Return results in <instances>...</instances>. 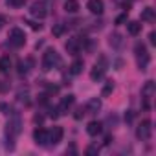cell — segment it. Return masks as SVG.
I'll return each mask as SVG.
<instances>
[{"label":"cell","instance_id":"1","mask_svg":"<svg viewBox=\"0 0 156 156\" xmlns=\"http://www.w3.org/2000/svg\"><path fill=\"white\" fill-rule=\"evenodd\" d=\"M20 127H22V119H20L19 114L13 112L11 118H9V121H8V125H6V140H8L6 147H8L9 151L15 149V140H17V136L20 134Z\"/></svg>","mask_w":156,"mask_h":156},{"label":"cell","instance_id":"2","mask_svg":"<svg viewBox=\"0 0 156 156\" xmlns=\"http://www.w3.org/2000/svg\"><path fill=\"white\" fill-rule=\"evenodd\" d=\"M134 53H136V61H138L140 70H147L151 57H149V53H147L145 44H143V42H136V46H134Z\"/></svg>","mask_w":156,"mask_h":156},{"label":"cell","instance_id":"3","mask_svg":"<svg viewBox=\"0 0 156 156\" xmlns=\"http://www.w3.org/2000/svg\"><path fill=\"white\" fill-rule=\"evenodd\" d=\"M59 62H61V57H59V53H57L55 50H46V51H44V55H42V70L50 72V70H53Z\"/></svg>","mask_w":156,"mask_h":156},{"label":"cell","instance_id":"4","mask_svg":"<svg viewBox=\"0 0 156 156\" xmlns=\"http://www.w3.org/2000/svg\"><path fill=\"white\" fill-rule=\"evenodd\" d=\"M107 66H108V62H107V59L101 55V57L96 61V64H94V68H92V72H90V79H92V81L103 79V75L107 73Z\"/></svg>","mask_w":156,"mask_h":156},{"label":"cell","instance_id":"5","mask_svg":"<svg viewBox=\"0 0 156 156\" xmlns=\"http://www.w3.org/2000/svg\"><path fill=\"white\" fill-rule=\"evenodd\" d=\"M151 136H152V123H151V119H143L136 129V138L141 141H149Z\"/></svg>","mask_w":156,"mask_h":156},{"label":"cell","instance_id":"6","mask_svg":"<svg viewBox=\"0 0 156 156\" xmlns=\"http://www.w3.org/2000/svg\"><path fill=\"white\" fill-rule=\"evenodd\" d=\"M9 44L11 48H22L26 44V33L20 28H13L9 31Z\"/></svg>","mask_w":156,"mask_h":156},{"label":"cell","instance_id":"7","mask_svg":"<svg viewBox=\"0 0 156 156\" xmlns=\"http://www.w3.org/2000/svg\"><path fill=\"white\" fill-rule=\"evenodd\" d=\"M30 13H31V17L42 20V19L48 17V6H46L44 2H33V4L30 6Z\"/></svg>","mask_w":156,"mask_h":156},{"label":"cell","instance_id":"8","mask_svg":"<svg viewBox=\"0 0 156 156\" xmlns=\"http://www.w3.org/2000/svg\"><path fill=\"white\" fill-rule=\"evenodd\" d=\"M154 83L152 81H147L145 85H143V88H141V99H143V108L145 110H149L151 108V105H149V101H151V98L154 96Z\"/></svg>","mask_w":156,"mask_h":156},{"label":"cell","instance_id":"9","mask_svg":"<svg viewBox=\"0 0 156 156\" xmlns=\"http://www.w3.org/2000/svg\"><path fill=\"white\" fill-rule=\"evenodd\" d=\"M81 46H83L81 37H72V39H68V42H66V51H68L70 55H77V53H79V50H81Z\"/></svg>","mask_w":156,"mask_h":156},{"label":"cell","instance_id":"10","mask_svg":"<svg viewBox=\"0 0 156 156\" xmlns=\"http://www.w3.org/2000/svg\"><path fill=\"white\" fill-rule=\"evenodd\" d=\"M62 127H53L50 132H48V145H57L62 141Z\"/></svg>","mask_w":156,"mask_h":156},{"label":"cell","instance_id":"11","mask_svg":"<svg viewBox=\"0 0 156 156\" xmlns=\"http://www.w3.org/2000/svg\"><path fill=\"white\" fill-rule=\"evenodd\" d=\"M101 110V99L99 98H92L88 99V103L85 105V112L87 114H98Z\"/></svg>","mask_w":156,"mask_h":156},{"label":"cell","instance_id":"12","mask_svg":"<svg viewBox=\"0 0 156 156\" xmlns=\"http://www.w3.org/2000/svg\"><path fill=\"white\" fill-rule=\"evenodd\" d=\"M87 8L92 15H101L103 9H105V4H103V0H88Z\"/></svg>","mask_w":156,"mask_h":156},{"label":"cell","instance_id":"13","mask_svg":"<svg viewBox=\"0 0 156 156\" xmlns=\"http://www.w3.org/2000/svg\"><path fill=\"white\" fill-rule=\"evenodd\" d=\"M33 140L37 145H48V130L46 129H35Z\"/></svg>","mask_w":156,"mask_h":156},{"label":"cell","instance_id":"14","mask_svg":"<svg viewBox=\"0 0 156 156\" xmlns=\"http://www.w3.org/2000/svg\"><path fill=\"white\" fill-rule=\"evenodd\" d=\"M73 103H75V96H64L62 99H61V105H59V110H61V114H64V112H68L72 107H73Z\"/></svg>","mask_w":156,"mask_h":156},{"label":"cell","instance_id":"15","mask_svg":"<svg viewBox=\"0 0 156 156\" xmlns=\"http://www.w3.org/2000/svg\"><path fill=\"white\" fill-rule=\"evenodd\" d=\"M87 132H88V136H99L101 132H103V123L101 121H90L88 125H87Z\"/></svg>","mask_w":156,"mask_h":156},{"label":"cell","instance_id":"16","mask_svg":"<svg viewBox=\"0 0 156 156\" xmlns=\"http://www.w3.org/2000/svg\"><path fill=\"white\" fill-rule=\"evenodd\" d=\"M9 70H11V59H9V55H2L0 57V72L8 73Z\"/></svg>","mask_w":156,"mask_h":156},{"label":"cell","instance_id":"17","mask_svg":"<svg viewBox=\"0 0 156 156\" xmlns=\"http://www.w3.org/2000/svg\"><path fill=\"white\" fill-rule=\"evenodd\" d=\"M64 11L66 13H77L79 11V2H77V0H66L64 2Z\"/></svg>","mask_w":156,"mask_h":156},{"label":"cell","instance_id":"18","mask_svg":"<svg viewBox=\"0 0 156 156\" xmlns=\"http://www.w3.org/2000/svg\"><path fill=\"white\" fill-rule=\"evenodd\" d=\"M83 72V61L81 59H75L72 64H70V73L72 75H79Z\"/></svg>","mask_w":156,"mask_h":156},{"label":"cell","instance_id":"19","mask_svg":"<svg viewBox=\"0 0 156 156\" xmlns=\"http://www.w3.org/2000/svg\"><path fill=\"white\" fill-rule=\"evenodd\" d=\"M127 31H129L130 35H134V37H136V35L141 31V24H140L138 20H130V22L127 24Z\"/></svg>","mask_w":156,"mask_h":156},{"label":"cell","instance_id":"20","mask_svg":"<svg viewBox=\"0 0 156 156\" xmlns=\"http://www.w3.org/2000/svg\"><path fill=\"white\" fill-rule=\"evenodd\" d=\"M31 64H33V61H31V59H26V61H19V73H20V75L28 73Z\"/></svg>","mask_w":156,"mask_h":156},{"label":"cell","instance_id":"21","mask_svg":"<svg viewBox=\"0 0 156 156\" xmlns=\"http://www.w3.org/2000/svg\"><path fill=\"white\" fill-rule=\"evenodd\" d=\"M141 20L152 22V20H154V9H152V8H145V9L141 11Z\"/></svg>","mask_w":156,"mask_h":156},{"label":"cell","instance_id":"22","mask_svg":"<svg viewBox=\"0 0 156 156\" xmlns=\"http://www.w3.org/2000/svg\"><path fill=\"white\" fill-rule=\"evenodd\" d=\"M121 44H123L121 35H119V33H112V35H110V46H112V48H121Z\"/></svg>","mask_w":156,"mask_h":156},{"label":"cell","instance_id":"23","mask_svg":"<svg viewBox=\"0 0 156 156\" xmlns=\"http://www.w3.org/2000/svg\"><path fill=\"white\" fill-rule=\"evenodd\" d=\"M112 90H114V83H112V81H107V83H105V87H103V90H101V96H103V98H107V96H110V94H112Z\"/></svg>","mask_w":156,"mask_h":156},{"label":"cell","instance_id":"24","mask_svg":"<svg viewBox=\"0 0 156 156\" xmlns=\"http://www.w3.org/2000/svg\"><path fill=\"white\" fill-rule=\"evenodd\" d=\"M51 33H53L55 37H61V35L64 33V24H55L53 30H51Z\"/></svg>","mask_w":156,"mask_h":156},{"label":"cell","instance_id":"25","mask_svg":"<svg viewBox=\"0 0 156 156\" xmlns=\"http://www.w3.org/2000/svg\"><path fill=\"white\" fill-rule=\"evenodd\" d=\"M85 114H87V112H85V107H77V108H75V114H73V118H75V119H81Z\"/></svg>","mask_w":156,"mask_h":156},{"label":"cell","instance_id":"26","mask_svg":"<svg viewBox=\"0 0 156 156\" xmlns=\"http://www.w3.org/2000/svg\"><path fill=\"white\" fill-rule=\"evenodd\" d=\"M6 2H8L9 6H13V8H20V6L26 4V0H6Z\"/></svg>","mask_w":156,"mask_h":156},{"label":"cell","instance_id":"27","mask_svg":"<svg viewBox=\"0 0 156 156\" xmlns=\"http://www.w3.org/2000/svg\"><path fill=\"white\" fill-rule=\"evenodd\" d=\"M8 90H9V83H8V81H0V92L4 94V92H8Z\"/></svg>","mask_w":156,"mask_h":156},{"label":"cell","instance_id":"28","mask_svg":"<svg viewBox=\"0 0 156 156\" xmlns=\"http://www.w3.org/2000/svg\"><path fill=\"white\" fill-rule=\"evenodd\" d=\"M0 110H4V114H13L11 112V107L6 105V103H0Z\"/></svg>","mask_w":156,"mask_h":156},{"label":"cell","instance_id":"29","mask_svg":"<svg viewBox=\"0 0 156 156\" xmlns=\"http://www.w3.org/2000/svg\"><path fill=\"white\" fill-rule=\"evenodd\" d=\"M98 152H99V149H98V147H94V145L87 149V154H88V156H94V154H98Z\"/></svg>","mask_w":156,"mask_h":156},{"label":"cell","instance_id":"30","mask_svg":"<svg viewBox=\"0 0 156 156\" xmlns=\"http://www.w3.org/2000/svg\"><path fill=\"white\" fill-rule=\"evenodd\" d=\"M59 92V87L55 85H48V94H57Z\"/></svg>","mask_w":156,"mask_h":156},{"label":"cell","instance_id":"31","mask_svg":"<svg viewBox=\"0 0 156 156\" xmlns=\"http://www.w3.org/2000/svg\"><path fill=\"white\" fill-rule=\"evenodd\" d=\"M132 119H134V114H132V110H127V112H125V121H129V123H130Z\"/></svg>","mask_w":156,"mask_h":156},{"label":"cell","instance_id":"32","mask_svg":"<svg viewBox=\"0 0 156 156\" xmlns=\"http://www.w3.org/2000/svg\"><path fill=\"white\" fill-rule=\"evenodd\" d=\"M127 20V13H123V15H119L118 19H116V24H123Z\"/></svg>","mask_w":156,"mask_h":156},{"label":"cell","instance_id":"33","mask_svg":"<svg viewBox=\"0 0 156 156\" xmlns=\"http://www.w3.org/2000/svg\"><path fill=\"white\" fill-rule=\"evenodd\" d=\"M149 39H151V44H156V33H154V31H151Z\"/></svg>","mask_w":156,"mask_h":156},{"label":"cell","instance_id":"34","mask_svg":"<svg viewBox=\"0 0 156 156\" xmlns=\"http://www.w3.org/2000/svg\"><path fill=\"white\" fill-rule=\"evenodd\" d=\"M30 26H31L33 30H41V28H42V26H41V24H37V22H30Z\"/></svg>","mask_w":156,"mask_h":156},{"label":"cell","instance_id":"35","mask_svg":"<svg viewBox=\"0 0 156 156\" xmlns=\"http://www.w3.org/2000/svg\"><path fill=\"white\" fill-rule=\"evenodd\" d=\"M4 24H6V17H4V15H0V28H2Z\"/></svg>","mask_w":156,"mask_h":156},{"label":"cell","instance_id":"36","mask_svg":"<svg viewBox=\"0 0 156 156\" xmlns=\"http://www.w3.org/2000/svg\"><path fill=\"white\" fill-rule=\"evenodd\" d=\"M110 141H112V136H107V138H105V145H108Z\"/></svg>","mask_w":156,"mask_h":156}]
</instances>
